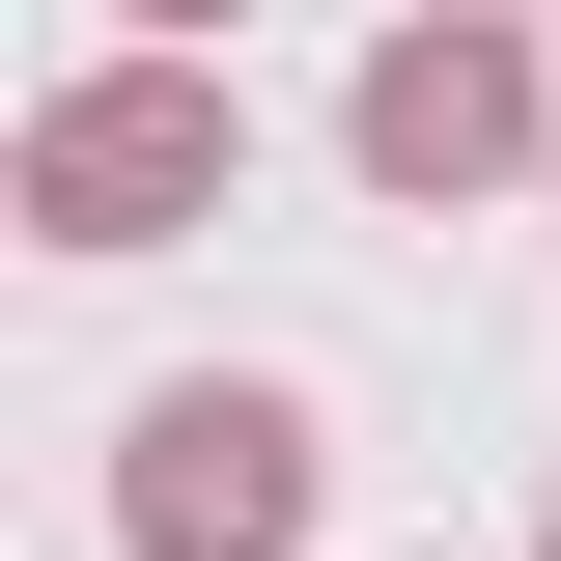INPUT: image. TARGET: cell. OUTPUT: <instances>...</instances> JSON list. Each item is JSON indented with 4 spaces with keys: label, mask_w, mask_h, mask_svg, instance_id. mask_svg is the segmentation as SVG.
I'll use <instances>...</instances> for the list:
<instances>
[{
    "label": "cell",
    "mask_w": 561,
    "mask_h": 561,
    "mask_svg": "<svg viewBox=\"0 0 561 561\" xmlns=\"http://www.w3.org/2000/svg\"><path fill=\"white\" fill-rule=\"evenodd\" d=\"M225 169H253V84L225 57H57L28 140H0L28 253H169V225H225Z\"/></svg>",
    "instance_id": "6da1fadb"
},
{
    "label": "cell",
    "mask_w": 561,
    "mask_h": 561,
    "mask_svg": "<svg viewBox=\"0 0 561 561\" xmlns=\"http://www.w3.org/2000/svg\"><path fill=\"white\" fill-rule=\"evenodd\" d=\"M309 505H337V421L280 365H197V393L113 421V534L140 561H309Z\"/></svg>",
    "instance_id": "7a4b0ae2"
},
{
    "label": "cell",
    "mask_w": 561,
    "mask_h": 561,
    "mask_svg": "<svg viewBox=\"0 0 561 561\" xmlns=\"http://www.w3.org/2000/svg\"><path fill=\"white\" fill-rule=\"evenodd\" d=\"M337 140H365V197H505V169H561V57L505 28V0H449V28H393V57L337 84Z\"/></svg>",
    "instance_id": "3957f363"
},
{
    "label": "cell",
    "mask_w": 561,
    "mask_h": 561,
    "mask_svg": "<svg viewBox=\"0 0 561 561\" xmlns=\"http://www.w3.org/2000/svg\"><path fill=\"white\" fill-rule=\"evenodd\" d=\"M534 561H561V505H534Z\"/></svg>",
    "instance_id": "277c9868"
}]
</instances>
